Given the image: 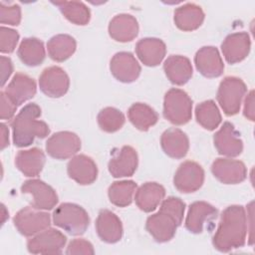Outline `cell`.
I'll list each match as a JSON object with an SVG mask.
<instances>
[{
  "label": "cell",
  "mask_w": 255,
  "mask_h": 255,
  "mask_svg": "<svg viewBox=\"0 0 255 255\" xmlns=\"http://www.w3.org/2000/svg\"><path fill=\"white\" fill-rule=\"evenodd\" d=\"M248 229V214L242 205H230L221 214L212 243L216 250L229 252L245 244Z\"/></svg>",
  "instance_id": "6da1fadb"
},
{
  "label": "cell",
  "mask_w": 255,
  "mask_h": 255,
  "mask_svg": "<svg viewBox=\"0 0 255 255\" xmlns=\"http://www.w3.org/2000/svg\"><path fill=\"white\" fill-rule=\"evenodd\" d=\"M184 210L185 203L180 198L167 197L161 202L159 210L147 217L145 228L156 242H167L181 224Z\"/></svg>",
  "instance_id": "7a4b0ae2"
},
{
  "label": "cell",
  "mask_w": 255,
  "mask_h": 255,
  "mask_svg": "<svg viewBox=\"0 0 255 255\" xmlns=\"http://www.w3.org/2000/svg\"><path fill=\"white\" fill-rule=\"evenodd\" d=\"M41 116V108L35 104H28L14 118L12 127L13 142L18 147L30 145L34 139L44 138L50 133L48 125L37 120Z\"/></svg>",
  "instance_id": "3957f363"
},
{
  "label": "cell",
  "mask_w": 255,
  "mask_h": 255,
  "mask_svg": "<svg viewBox=\"0 0 255 255\" xmlns=\"http://www.w3.org/2000/svg\"><path fill=\"white\" fill-rule=\"evenodd\" d=\"M53 222L72 235H82L90 224V217L82 206L65 202L54 210Z\"/></svg>",
  "instance_id": "277c9868"
},
{
  "label": "cell",
  "mask_w": 255,
  "mask_h": 255,
  "mask_svg": "<svg viewBox=\"0 0 255 255\" xmlns=\"http://www.w3.org/2000/svg\"><path fill=\"white\" fill-rule=\"evenodd\" d=\"M163 117L175 126L188 123L192 117V101L180 89H170L163 100Z\"/></svg>",
  "instance_id": "5b68a950"
},
{
  "label": "cell",
  "mask_w": 255,
  "mask_h": 255,
  "mask_svg": "<svg viewBox=\"0 0 255 255\" xmlns=\"http://www.w3.org/2000/svg\"><path fill=\"white\" fill-rule=\"evenodd\" d=\"M246 92L247 87L240 78L229 76L220 82L216 99L226 116H234L239 112Z\"/></svg>",
  "instance_id": "8992f818"
},
{
  "label": "cell",
  "mask_w": 255,
  "mask_h": 255,
  "mask_svg": "<svg viewBox=\"0 0 255 255\" xmlns=\"http://www.w3.org/2000/svg\"><path fill=\"white\" fill-rule=\"evenodd\" d=\"M13 222L22 235L30 237L49 228L51 217L49 213L31 206L19 210L13 218Z\"/></svg>",
  "instance_id": "52a82bcc"
},
{
  "label": "cell",
  "mask_w": 255,
  "mask_h": 255,
  "mask_svg": "<svg viewBox=\"0 0 255 255\" xmlns=\"http://www.w3.org/2000/svg\"><path fill=\"white\" fill-rule=\"evenodd\" d=\"M67 242L66 236L55 228H47L27 242V248L33 254H59Z\"/></svg>",
  "instance_id": "ba28073f"
},
{
  "label": "cell",
  "mask_w": 255,
  "mask_h": 255,
  "mask_svg": "<svg viewBox=\"0 0 255 255\" xmlns=\"http://www.w3.org/2000/svg\"><path fill=\"white\" fill-rule=\"evenodd\" d=\"M81 149L80 137L72 131H58L51 135L46 142L48 154L56 159H67Z\"/></svg>",
  "instance_id": "9c48e42d"
},
{
  "label": "cell",
  "mask_w": 255,
  "mask_h": 255,
  "mask_svg": "<svg viewBox=\"0 0 255 255\" xmlns=\"http://www.w3.org/2000/svg\"><path fill=\"white\" fill-rule=\"evenodd\" d=\"M204 182V170L195 161L186 160L177 168L173 184L182 193H190L198 190Z\"/></svg>",
  "instance_id": "30bf717a"
},
{
  "label": "cell",
  "mask_w": 255,
  "mask_h": 255,
  "mask_svg": "<svg viewBox=\"0 0 255 255\" xmlns=\"http://www.w3.org/2000/svg\"><path fill=\"white\" fill-rule=\"evenodd\" d=\"M21 191L32 196L31 206L39 210H50L58 203V195L54 188L40 179L26 180L21 186Z\"/></svg>",
  "instance_id": "8fae6325"
},
{
  "label": "cell",
  "mask_w": 255,
  "mask_h": 255,
  "mask_svg": "<svg viewBox=\"0 0 255 255\" xmlns=\"http://www.w3.org/2000/svg\"><path fill=\"white\" fill-rule=\"evenodd\" d=\"M39 87L43 94L50 98L64 96L70 87V79L67 73L58 66L48 67L39 77Z\"/></svg>",
  "instance_id": "7c38bea8"
},
{
  "label": "cell",
  "mask_w": 255,
  "mask_h": 255,
  "mask_svg": "<svg viewBox=\"0 0 255 255\" xmlns=\"http://www.w3.org/2000/svg\"><path fill=\"white\" fill-rule=\"evenodd\" d=\"M211 171L224 184H237L247 177L245 164L240 160L231 158H216L211 165Z\"/></svg>",
  "instance_id": "4fadbf2b"
},
{
  "label": "cell",
  "mask_w": 255,
  "mask_h": 255,
  "mask_svg": "<svg viewBox=\"0 0 255 255\" xmlns=\"http://www.w3.org/2000/svg\"><path fill=\"white\" fill-rule=\"evenodd\" d=\"M112 75L122 83L134 82L140 74V66L134 56L129 52H119L110 62Z\"/></svg>",
  "instance_id": "5bb4252c"
},
{
  "label": "cell",
  "mask_w": 255,
  "mask_h": 255,
  "mask_svg": "<svg viewBox=\"0 0 255 255\" xmlns=\"http://www.w3.org/2000/svg\"><path fill=\"white\" fill-rule=\"evenodd\" d=\"M239 135L234 126L229 122H225L213 136L214 145L218 153L229 157L238 156L243 150V141Z\"/></svg>",
  "instance_id": "9a60e30c"
},
{
  "label": "cell",
  "mask_w": 255,
  "mask_h": 255,
  "mask_svg": "<svg viewBox=\"0 0 255 255\" xmlns=\"http://www.w3.org/2000/svg\"><path fill=\"white\" fill-rule=\"evenodd\" d=\"M138 157L136 150L129 146L124 145L118 151H115L109 161V171L117 178L131 176L136 170Z\"/></svg>",
  "instance_id": "2e32d148"
},
{
  "label": "cell",
  "mask_w": 255,
  "mask_h": 255,
  "mask_svg": "<svg viewBox=\"0 0 255 255\" xmlns=\"http://www.w3.org/2000/svg\"><path fill=\"white\" fill-rule=\"evenodd\" d=\"M197 71L206 78H217L224 71V64L217 48L205 46L200 48L194 57Z\"/></svg>",
  "instance_id": "e0dca14e"
},
{
  "label": "cell",
  "mask_w": 255,
  "mask_h": 255,
  "mask_svg": "<svg viewBox=\"0 0 255 255\" xmlns=\"http://www.w3.org/2000/svg\"><path fill=\"white\" fill-rule=\"evenodd\" d=\"M251 47L250 37L246 32L229 34L221 44V51L229 64L243 61L249 54Z\"/></svg>",
  "instance_id": "ac0fdd59"
},
{
  "label": "cell",
  "mask_w": 255,
  "mask_h": 255,
  "mask_svg": "<svg viewBox=\"0 0 255 255\" xmlns=\"http://www.w3.org/2000/svg\"><path fill=\"white\" fill-rule=\"evenodd\" d=\"M67 171L70 178L81 185L93 183L98 176V167L93 158L85 154H78L68 162Z\"/></svg>",
  "instance_id": "d6986e66"
},
{
  "label": "cell",
  "mask_w": 255,
  "mask_h": 255,
  "mask_svg": "<svg viewBox=\"0 0 255 255\" xmlns=\"http://www.w3.org/2000/svg\"><path fill=\"white\" fill-rule=\"evenodd\" d=\"M218 210L205 201H195L190 204L185 219L186 229L194 234L201 233L204 224L217 217Z\"/></svg>",
  "instance_id": "ffe728a7"
},
{
  "label": "cell",
  "mask_w": 255,
  "mask_h": 255,
  "mask_svg": "<svg viewBox=\"0 0 255 255\" xmlns=\"http://www.w3.org/2000/svg\"><path fill=\"white\" fill-rule=\"evenodd\" d=\"M36 82L33 78L22 73H16L4 93L9 100L18 107L32 99L36 94Z\"/></svg>",
  "instance_id": "44dd1931"
},
{
  "label": "cell",
  "mask_w": 255,
  "mask_h": 255,
  "mask_svg": "<svg viewBox=\"0 0 255 255\" xmlns=\"http://www.w3.org/2000/svg\"><path fill=\"white\" fill-rule=\"evenodd\" d=\"M96 231L102 241L116 243L123 236V224L114 212L103 209L99 212L96 220Z\"/></svg>",
  "instance_id": "7402d4cb"
},
{
  "label": "cell",
  "mask_w": 255,
  "mask_h": 255,
  "mask_svg": "<svg viewBox=\"0 0 255 255\" xmlns=\"http://www.w3.org/2000/svg\"><path fill=\"white\" fill-rule=\"evenodd\" d=\"M135 53L143 65L147 67H155L163 60L166 53V47L160 39L144 38L136 43Z\"/></svg>",
  "instance_id": "603a6c76"
},
{
  "label": "cell",
  "mask_w": 255,
  "mask_h": 255,
  "mask_svg": "<svg viewBox=\"0 0 255 255\" xmlns=\"http://www.w3.org/2000/svg\"><path fill=\"white\" fill-rule=\"evenodd\" d=\"M161 148L172 158H182L187 154L189 140L187 135L177 128L166 129L160 137Z\"/></svg>",
  "instance_id": "cb8c5ba5"
},
{
  "label": "cell",
  "mask_w": 255,
  "mask_h": 255,
  "mask_svg": "<svg viewBox=\"0 0 255 255\" xmlns=\"http://www.w3.org/2000/svg\"><path fill=\"white\" fill-rule=\"evenodd\" d=\"M163 70L170 83L177 86L186 84L192 76V66L189 59L180 55L169 56L164 61Z\"/></svg>",
  "instance_id": "d4e9b609"
},
{
  "label": "cell",
  "mask_w": 255,
  "mask_h": 255,
  "mask_svg": "<svg viewBox=\"0 0 255 255\" xmlns=\"http://www.w3.org/2000/svg\"><path fill=\"white\" fill-rule=\"evenodd\" d=\"M137 21L129 14L116 15L109 24V34L118 42H129L137 36Z\"/></svg>",
  "instance_id": "484cf974"
},
{
  "label": "cell",
  "mask_w": 255,
  "mask_h": 255,
  "mask_svg": "<svg viewBox=\"0 0 255 255\" xmlns=\"http://www.w3.org/2000/svg\"><path fill=\"white\" fill-rule=\"evenodd\" d=\"M165 196V189L157 182H145L135 192L134 200L143 212L153 211Z\"/></svg>",
  "instance_id": "4316f807"
},
{
  "label": "cell",
  "mask_w": 255,
  "mask_h": 255,
  "mask_svg": "<svg viewBox=\"0 0 255 255\" xmlns=\"http://www.w3.org/2000/svg\"><path fill=\"white\" fill-rule=\"evenodd\" d=\"M45 160L46 157L43 150L33 147L18 151L15 157V164L24 175L34 177L42 171Z\"/></svg>",
  "instance_id": "83f0119b"
},
{
  "label": "cell",
  "mask_w": 255,
  "mask_h": 255,
  "mask_svg": "<svg viewBox=\"0 0 255 255\" xmlns=\"http://www.w3.org/2000/svg\"><path fill=\"white\" fill-rule=\"evenodd\" d=\"M174 23L182 31H193L201 26L204 21V12L194 3H186L174 11Z\"/></svg>",
  "instance_id": "f1b7e54d"
},
{
  "label": "cell",
  "mask_w": 255,
  "mask_h": 255,
  "mask_svg": "<svg viewBox=\"0 0 255 255\" xmlns=\"http://www.w3.org/2000/svg\"><path fill=\"white\" fill-rule=\"evenodd\" d=\"M18 57L23 64L29 67H36L43 63L46 52L44 44L37 38H25L19 45Z\"/></svg>",
  "instance_id": "f546056e"
},
{
  "label": "cell",
  "mask_w": 255,
  "mask_h": 255,
  "mask_svg": "<svg viewBox=\"0 0 255 255\" xmlns=\"http://www.w3.org/2000/svg\"><path fill=\"white\" fill-rule=\"evenodd\" d=\"M76 40L68 34H59L52 37L47 43L48 54L56 62H64L76 51Z\"/></svg>",
  "instance_id": "4dcf8cb0"
},
{
  "label": "cell",
  "mask_w": 255,
  "mask_h": 255,
  "mask_svg": "<svg viewBox=\"0 0 255 255\" xmlns=\"http://www.w3.org/2000/svg\"><path fill=\"white\" fill-rule=\"evenodd\" d=\"M129 122L139 130L145 131L158 121L156 112L146 104L135 103L131 105L128 111Z\"/></svg>",
  "instance_id": "1f68e13d"
},
{
  "label": "cell",
  "mask_w": 255,
  "mask_h": 255,
  "mask_svg": "<svg viewBox=\"0 0 255 255\" xmlns=\"http://www.w3.org/2000/svg\"><path fill=\"white\" fill-rule=\"evenodd\" d=\"M59 7L67 20L76 25H86L91 19L90 9L80 1H57L53 2Z\"/></svg>",
  "instance_id": "d6a6232c"
},
{
  "label": "cell",
  "mask_w": 255,
  "mask_h": 255,
  "mask_svg": "<svg viewBox=\"0 0 255 255\" xmlns=\"http://www.w3.org/2000/svg\"><path fill=\"white\" fill-rule=\"evenodd\" d=\"M195 118L197 123L208 130L215 129L222 120L216 104L211 100L202 102L196 106Z\"/></svg>",
  "instance_id": "836d02e7"
},
{
  "label": "cell",
  "mask_w": 255,
  "mask_h": 255,
  "mask_svg": "<svg viewBox=\"0 0 255 255\" xmlns=\"http://www.w3.org/2000/svg\"><path fill=\"white\" fill-rule=\"evenodd\" d=\"M135 189L136 183L132 180L115 181L109 187L108 195L114 205L126 207L131 203Z\"/></svg>",
  "instance_id": "e575fe53"
},
{
  "label": "cell",
  "mask_w": 255,
  "mask_h": 255,
  "mask_svg": "<svg viewBox=\"0 0 255 255\" xmlns=\"http://www.w3.org/2000/svg\"><path fill=\"white\" fill-rule=\"evenodd\" d=\"M125 122L124 114L116 108L107 107L98 115V125L106 132H115L121 129Z\"/></svg>",
  "instance_id": "d590c367"
},
{
  "label": "cell",
  "mask_w": 255,
  "mask_h": 255,
  "mask_svg": "<svg viewBox=\"0 0 255 255\" xmlns=\"http://www.w3.org/2000/svg\"><path fill=\"white\" fill-rule=\"evenodd\" d=\"M19 40V34L17 31L2 26L0 28V51L1 53H12Z\"/></svg>",
  "instance_id": "8d00e7d4"
},
{
  "label": "cell",
  "mask_w": 255,
  "mask_h": 255,
  "mask_svg": "<svg viewBox=\"0 0 255 255\" xmlns=\"http://www.w3.org/2000/svg\"><path fill=\"white\" fill-rule=\"evenodd\" d=\"M0 22L1 24H8L17 26L21 22V8L17 4L5 5L0 3Z\"/></svg>",
  "instance_id": "74e56055"
},
{
  "label": "cell",
  "mask_w": 255,
  "mask_h": 255,
  "mask_svg": "<svg viewBox=\"0 0 255 255\" xmlns=\"http://www.w3.org/2000/svg\"><path fill=\"white\" fill-rule=\"evenodd\" d=\"M94 247L92 245L91 242H89L88 240L82 239V238H78V239H74L72 240L66 250V254H70V255H74V254H86V255H92L94 254Z\"/></svg>",
  "instance_id": "f35d334b"
},
{
  "label": "cell",
  "mask_w": 255,
  "mask_h": 255,
  "mask_svg": "<svg viewBox=\"0 0 255 255\" xmlns=\"http://www.w3.org/2000/svg\"><path fill=\"white\" fill-rule=\"evenodd\" d=\"M0 103H1V111H0V118L1 120H11L15 115L17 106H15L6 94L2 91L0 93Z\"/></svg>",
  "instance_id": "ab89813d"
},
{
  "label": "cell",
  "mask_w": 255,
  "mask_h": 255,
  "mask_svg": "<svg viewBox=\"0 0 255 255\" xmlns=\"http://www.w3.org/2000/svg\"><path fill=\"white\" fill-rule=\"evenodd\" d=\"M0 61H1V86L4 87V85L6 84V82L8 81L9 77L13 72V64L11 59L5 56H1Z\"/></svg>",
  "instance_id": "60d3db41"
},
{
  "label": "cell",
  "mask_w": 255,
  "mask_h": 255,
  "mask_svg": "<svg viewBox=\"0 0 255 255\" xmlns=\"http://www.w3.org/2000/svg\"><path fill=\"white\" fill-rule=\"evenodd\" d=\"M243 114H244V117L247 118L249 121L254 122L255 112H254V91L253 90L249 92V94L245 99Z\"/></svg>",
  "instance_id": "b9f144b4"
},
{
  "label": "cell",
  "mask_w": 255,
  "mask_h": 255,
  "mask_svg": "<svg viewBox=\"0 0 255 255\" xmlns=\"http://www.w3.org/2000/svg\"><path fill=\"white\" fill-rule=\"evenodd\" d=\"M0 129H1V143H0V148L3 150L5 147L9 145V129L6 127V125L1 124L0 125Z\"/></svg>",
  "instance_id": "7bdbcfd3"
},
{
  "label": "cell",
  "mask_w": 255,
  "mask_h": 255,
  "mask_svg": "<svg viewBox=\"0 0 255 255\" xmlns=\"http://www.w3.org/2000/svg\"><path fill=\"white\" fill-rule=\"evenodd\" d=\"M2 212H3V218H2V223L5 222V218L8 217V213H6V208L4 206V204H2Z\"/></svg>",
  "instance_id": "ee69618b"
}]
</instances>
